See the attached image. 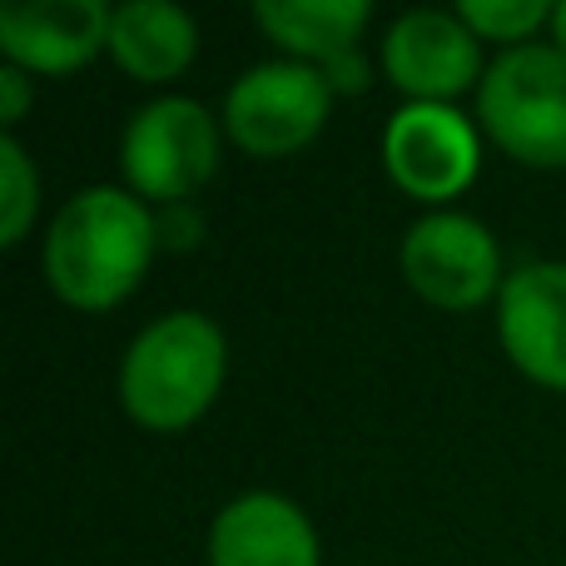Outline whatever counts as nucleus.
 Masks as SVG:
<instances>
[{
  "instance_id": "nucleus-8",
  "label": "nucleus",
  "mask_w": 566,
  "mask_h": 566,
  "mask_svg": "<svg viewBox=\"0 0 566 566\" xmlns=\"http://www.w3.org/2000/svg\"><path fill=\"white\" fill-rule=\"evenodd\" d=\"M382 75L408 105H452L482 85V40L458 10H408L382 35Z\"/></svg>"
},
{
  "instance_id": "nucleus-2",
  "label": "nucleus",
  "mask_w": 566,
  "mask_h": 566,
  "mask_svg": "<svg viewBox=\"0 0 566 566\" xmlns=\"http://www.w3.org/2000/svg\"><path fill=\"white\" fill-rule=\"evenodd\" d=\"M229 343L214 318L179 308L155 318L119 358V408L149 432H185L214 408Z\"/></svg>"
},
{
  "instance_id": "nucleus-7",
  "label": "nucleus",
  "mask_w": 566,
  "mask_h": 566,
  "mask_svg": "<svg viewBox=\"0 0 566 566\" xmlns=\"http://www.w3.org/2000/svg\"><path fill=\"white\" fill-rule=\"evenodd\" d=\"M382 169L418 205L458 199L478 179V125L458 105H402L382 129Z\"/></svg>"
},
{
  "instance_id": "nucleus-19",
  "label": "nucleus",
  "mask_w": 566,
  "mask_h": 566,
  "mask_svg": "<svg viewBox=\"0 0 566 566\" xmlns=\"http://www.w3.org/2000/svg\"><path fill=\"white\" fill-rule=\"evenodd\" d=\"M552 40H557V50H562V55H566V0H562V6L557 10H552Z\"/></svg>"
},
{
  "instance_id": "nucleus-1",
  "label": "nucleus",
  "mask_w": 566,
  "mask_h": 566,
  "mask_svg": "<svg viewBox=\"0 0 566 566\" xmlns=\"http://www.w3.org/2000/svg\"><path fill=\"white\" fill-rule=\"evenodd\" d=\"M159 219L119 185H90L60 205L45 229V279L60 303L80 313L119 308L149 274Z\"/></svg>"
},
{
  "instance_id": "nucleus-14",
  "label": "nucleus",
  "mask_w": 566,
  "mask_h": 566,
  "mask_svg": "<svg viewBox=\"0 0 566 566\" xmlns=\"http://www.w3.org/2000/svg\"><path fill=\"white\" fill-rule=\"evenodd\" d=\"M40 214V169L15 135H0V244L15 249Z\"/></svg>"
},
{
  "instance_id": "nucleus-4",
  "label": "nucleus",
  "mask_w": 566,
  "mask_h": 566,
  "mask_svg": "<svg viewBox=\"0 0 566 566\" xmlns=\"http://www.w3.org/2000/svg\"><path fill=\"white\" fill-rule=\"evenodd\" d=\"M219 119L189 95H159L125 125L119 139V169L129 179V195L155 205H185L195 189H205L219 169Z\"/></svg>"
},
{
  "instance_id": "nucleus-3",
  "label": "nucleus",
  "mask_w": 566,
  "mask_h": 566,
  "mask_svg": "<svg viewBox=\"0 0 566 566\" xmlns=\"http://www.w3.org/2000/svg\"><path fill=\"white\" fill-rule=\"evenodd\" d=\"M478 125L532 169H566V55L557 45L502 50L478 85Z\"/></svg>"
},
{
  "instance_id": "nucleus-9",
  "label": "nucleus",
  "mask_w": 566,
  "mask_h": 566,
  "mask_svg": "<svg viewBox=\"0 0 566 566\" xmlns=\"http://www.w3.org/2000/svg\"><path fill=\"white\" fill-rule=\"evenodd\" d=\"M497 338L517 373L566 392V264L537 259L507 274L497 293Z\"/></svg>"
},
{
  "instance_id": "nucleus-10",
  "label": "nucleus",
  "mask_w": 566,
  "mask_h": 566,
  "mask_svg": "<svg viewBox=\"0 0 566 566\" xmlns=\"http://www.w3.org/2000/svg\"><path fill=\"white\" fill-rule=\"evenodd\" d=\"M105 0H30V6H0V50L6 65L25 75H75L80 65L109 50Z\"/></svg>"
},
{
  "instance_id": "nucleus-16",
  "label": "nucleus",
  "mask_w": 566,
  "mask_h": 566,
  "mask_svg": "<svg viewBox=\"0 0 566 566\" xmlns=\"http://www.w3.org/2000/svg\"><path fill=\"white\" fill-rule=\"evenodd\" d=\"M30 99H35V80L20 65H0V125H6V135L25 119Z\"/></svg>"
},
{
  "instance_id": "nucleus-17",
  "label": "nucleus",
  "mask_w": 566,
  "mask_h": 566,
  "mask_svg": "<svg viewBox=\"0 0 566 566\" xmlns=\"http://www.w3.org/2000/svg\"><path fill=\"white\" fill-rule=\"evenodd\" d=\"M318 70L333 95H363V90L373 85V65L363 60V50H343V55H333L328 65H318Z\"/></svg>"
},
{
  "instance_id": "nucleus-5",
  "label": "nucleus",
  "mask_w": 566,
  "mask_h": 566,
  "mask_svg": "<svg viewBox=\"0 0 566 566\" xmlns=\"http://www.w3.org/2000/svg\"><path fill=\"white\" fill-rule=\"evenodd\" d=\"M333 90L318 65L303 60H264L244 70L224 95V135L254 159L298 155L328 125Z\"/></svg>"
},
{
  "instance_id": "nucleus-6",
  "label": "nucleus",
  "mask_w": 566,
  "mask_h": 566,
  "mask_svg": "<svg viewBox=\"0 0 566 566\" xmlns=\"http://www.w3.org/2000/svg\"><path fill=\"white\" fill-rule=\"evenodd\" d=\"M398 264L408 289L442 313H472L502 293V249L488 224L458 209H432L402 234Z\"/></svg>"
},
{
  "instance_id": "nucleus-11",
  "label": "nucleus",
  "mask_w": 566,
  "mask_h": 566,
  "mask_svg": "<svg viewBox=\"0 0 566 566\" xmlns=\"http://www.w3.org/2000/svg\"><path fill=\"white\" fill-rule=\"evenodd\" d=\"M209 566H323V547L298 502L244 492L209 527Z\"/></svg>"
},
{
  "instance_id": "nucleus-15",
  "label": "nucleus",
  "mask_w": 566,
  "mask_h": 566,
  "mask_svg": "<svg viewBox=\"0 0 566 566\" xmlns=\"http://www.w3.org/2000/svg\"><path fill=\"white\" fill-rule=\"evenodd\" d=\"M552 10L557 6H547V0H462L458 15L478 40H497V45L517 50L542 25H552Z\"/></svg>"
},
{
  "instance_id": "nucleus-12",
  "label": "nucleus",
  "mask_w": 566,
  "mask_h": 566,
  "mask_svg": "<svg viewBox=\"0 0 566 566\" xmlns=\"http://www.w3.org/2000/svg\"><path fill=\"white\" fill-rule=\"evenodd\" d=\"M109 55L139 85H165L195 65L199 25L175 0H125L109 20Z\"/></svg>"
},
{
  "instance_id": "nucleus-13",
  "label": "nucleus",
  "mask_w": 566,
  "mask_h": 566,
  "mask_svg": "<svg viewBox=\"0 0 566 566\" xmlns=\"http://www.w3.org/2000/svg\"><path fill=\"white\" fill-rule=\"evenodd\" d=\"M254 20L293 60L328 65L343 50H358V35L373 20V6L368 0H259Z\"/></svg>"
},
{
  "instance_id": "nucleus-18",
  "label": "nucleus",
  "mask_w": 566,
  "mask_h": 566,
  "mask_svg": "<svg viewBox=\"0 0 566 566\" xmlns=\"http://www.w3.org/2000/svg\"><path fill=\"white\" fill-rule=\"evenodd\" d=\"M199 234H205V219H195V214H189V205H169L165 214H159V244L189 249Z\"/></svg>"
}]
</instances>
